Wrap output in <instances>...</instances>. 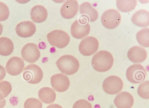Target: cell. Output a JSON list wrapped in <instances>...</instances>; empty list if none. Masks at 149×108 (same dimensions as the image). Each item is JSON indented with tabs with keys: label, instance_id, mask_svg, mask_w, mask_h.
Masks as SVG:
<instances>
[{
	"label": "cell",
	"instance_id": "8992f818",
	"mask_svg": "<svg viewBox=\"0 0 149 108\" xmlns=\"http://www.w3.org/2000/svg\"><path fill=\"white\" fill-rule=\"evenodd\" d=\"M24 79L28 83L36 84L40 82L43 76L41 68L35 64H30L24 69L23 73Z\"/></svg>",
	"mask_w": 149,
	"mask_h": 108
},
{
	"label": "cell",
	"instance_id": "30bf717a",
	"mask_svg": "<svg viewBox=\"0 0 149 108\" xmlns=\"http://www.w3.org/2000/svg\"><path fill=\"white\" fill-rule=\"evenodd\" d=\"M21 54L23 60L30 63L36 62L39 59L40 55L37 45L32 43H27L23 47Z\"/></svg>",
	"mask_w": 149,
	"mask_h": 108
},
{
	"label": "cell",
	"instance_id": "d4e9b609",
	"mask_svg": "<svg viewBox=\"0 0 149 108\" xmlns=\"http://www.w3.org/2000/svg\"><path fill=\"white\" fill-rule=\"evenodd\" d=\"M42 102L38 99L30 98L24 102V108H42Z\"/></svg>",
	"mask_w": 149,
	"mask_h": 108
},
{
	"label": "cell",
	"instance_id": "83f0119b",
	"mask_svg": "<svg viewBox=\"0 0 149 108\" xmlns=\"http://www.w3.org/2000/svg\"><path fill=\"white\" fill-rule=\"evenodd\" d=\"M72 108H93L91 104L85 99H81L76 101Z\"/></svg>",
	"mask_w": 149,
	"mask_h": 108
},
{
	"label": "cell",
	"instance_id": "ac0fdd59",
	"mask_svg": "<svg viewBox=\"0 0 149 108\" xmlns=\"http://www.w3.org/2000/svg\"><path fill=\"white\" fill-rule=\"evenodd\" d=\"M132 22L135 25L141 27H148L149 25V12L144 10H139L132 15Z\"/></svg>",
	"mask_w": 149,
	"mask_h": 108
},
{
	"label": "cell",
	"instance_id": "4dcf8cb0",
	"mask_svg": "<svg viewBox=\"0 0 149 108\" xmlns=\"http://www.w3.org/2000/svg\"><path fill=\"white\" fill-rule=\"evenodd\" d=\"M6 104L5 99L2 100L0 99V108H3Z\"/></svg>",
	"mask_w": 149,
	"mask_h": 108
},
{
	"label": "cell",
	"instance_id": "603a6c76",
	"mask_svg": "<svg viewBox=\"0 0 149 108\" xmlns=\"http://www.w3.org/2000/svg\"><path fill=\"white\" fill-rule=\"evenodd\" d=\"M136 38L141 46L145 48L149 47V28H145L139 31L136 34Z\"/></svg>",
	"mask_w": 149,
	"mask_h": 108
},
{
	"label": "cell",
	"instance_id": "52a82bcc",
	"mask_svg": "<svg viewBox=\"0 0 149 108\" xmlns=\"http://www.w3.org/2000/svg\"><path fill=\"white\" fill-rule=\"evenodd\" d=\"M126 75L127 80L131 83L137 84L145 79L146 72L143 67L139 64H133L127 69Z\"/></svg>",
	"mask_w": 149,
	"mask_h": 108
},
{
	"label": "cell",
	"instance_id": "cb8c5ba5",
	"mask_svg": "<svg viewBox=\"0 0 149 108\" xmlns=\"http://www.w3.org/2000/svg\"><path fill=\"white\" fill-rule=\"evenodd\" d=\"M149 81H145L141 83L137 89V93L141 98L148 99L149 98Z\"/></svg>",
	"mask_w": 149,
	"mask_h": 108
},
{
	"label": "cell",
	"instance_id": "2e32d148",
	"mask_svg": "<svg viewBox=\"0 0 149 108\" xmlns=\"http://www.w3.org/2000/svg\"><path fill=\"white\" fill-rule=\"evenodd\" d=\"M79 11L81 17L86 18L89 22H94L98 18L97 11L89 2L82 3L79 6Z\"/></svg>",
	"mask_w": 149,
	"mask_h": 108
},
{
	"label": "cell",
	"instance_id": "f546056e",
	"mask_svg": "<svg viewBox=\"0 0 149 108\" xmlns=\"http://www.w3.org/2000/svg\"><path fill=\"white\" fill-rule=\"evenodd\" d=\"M46 108H63L62 107L56 104H52L48 105Z\"/></svg>",
	"mask_w": 149,
	"mask_h": 108
},
{
	"label": "cell",
	"instance_id": "7a4b0ae2",
	"mask_svg": "<svg viewBox=\"0 0 149 108\" xmlns=\"http://www.w3.org/2000/svg\"><path fill=\"white\" fill-rule=\"evenodd\" d=\"M56 66L63 74L70 75L76 73L79 68L78 60L74 56L65 55L62 56L56 62Z\"/></svg>",
	"mask_w": 149,
	"mask_h": 108
},
{
	"label": "cell",
	"instance_id": "ba28073f",
	"mask_svg": "<svg viewBox=\"0 0 149 108\" xmlns=\"http://www.w3.org/2000/svg\"><path fill=\"white\" fill-rule=\"evenodd\" d=\"M123 86L122 79L116 76H109L106 78L102 83V88L107 94L113 95L118 94L122 89Z\"/></svg>",
	"mask_w": 149,
	"mask_h": 108
},
{
	"label": "cell",
	"instance_id": "7402d4cb",
	"mask_svg": "<svg viewBox=\"0 0 149 108\" xmlns=\"http://www.w3.org/2000/svg\"><path fill=\"white\" fill-rule=\"evenodd\" d=\"M137 3V0H117L116 5L119 11L124 13L129 12L133 10Z\"/></svg>",
	"mask_w": 149,
	"mask_h": 108
},
{
	"label": "cell",
	"instance_id": "5bb4252c",
	"mask_svg": "<svg viewBox=\"0 0 149 108\" xmlns=\"http://www.w3.org/2000/svg\"><path fill=\"white\" fill-rule=\"evenodd\" d=\"M79 8L78 3L77 0H67L64 2L61 7L60 13L64 18L70 19L75 16Z\"/></svg>",
	"mask_w": 149,
	"mask_h": 108
},
{
	"label": "cell",
	"instance_id": "5b68a950",
	"mask_svg": "<svg viewBox=\"0 0 149 108\" xmlns=\"http://www.w3.org/2000/svg\"><path fill=\"white\" fill-rule=\"evenodd\" d=\"M70 30L71 34L74 38L78 39H83L88 36L90 32L89 22L86 18L82 17L72 23Z\"/></svg>",
	"mask_w": 149,
	"mask_h": 108
},
{
	"label": "cell",
	"instance_id": "277c9868",
	"mask_svg": "<svg viewBox=\"0 0 149 108\" xmlns=\"http://www.w3.org/2000/svg\"><path fill=\"white\" fill-rule=\"evenodd\" d=\"M121 19L120 14L118 10L110 9L103 13L101 16V20L102 25L105 28L113 29L119 25Z\"/></svg>",
	"mask_w": 149,
	"mask_h": 108
},
{
	"label": "cell",
	"instance_id": "484cf974",
	"mask_svg": "<svg viewBox=\"0 0 149 108\" xmlns=\"http://www.w3.org/2000/svg\"><path fill=\"white\" fill-rule=\"evenodd\" d=\"M12 90V86L9 82L6 81L0 82V94L4 98L10 93Z\"/></svg>",
	"mask_w": 149,
	"mask_h": 108
},
{
	"label": "cell",
	"instance_id": "9a60e30c",
	"mask_svg": "<svg viewBox=\"0 0 149 108\" xmlns=\"http://www.w3.org/2000/svg\"><path fill=\"white\" fill-rule=\"evenodd\" d=\"M147 53L146 50L141 46H134L132 47L127 53L128 59L134 63H140L146 59Z\"/></svg>",
	"mask_w": 149,
	"mask_h": 108
},
{
	"label": "cell",
	"instance_id": "4316f807",
	"mask_svg": "<svg viewBox=\"0 0 149 108\" xmlns=\"http://www.w3.org/2000/svg\"><path fill=\"white\" fill-rule=\"evenodd\" d=\"M9 14L8 6L4 3L0 1V22L6 20L8 18Z\"/></svg>",
	"mask_w": 149,
	"mask_h": 108
},
{
	"label": "cell",
	"instance_id": "9c48e42d",
	"mask_svg": "<svg viewBox=\"0 0 149 108\" xmlns=\"http://www.w3.org/2000/svg\"><path fill=\"white\" fill-rule=\"evenodd\" d=\"M99 43L97 39L93 36H88L83 39L79 46L80 53L83 55H92L97 50Z\"/></svg>",
	"mask_w": 149,
	"mask_h": 108
},
{
	"label": "cell",
	"instance_id": "6da1fadb",
	"mask_svg": "<svg viewBox=\"0 0 149 108\" xmlns=\"http://www.w3.org/2000/svg\"><path fill=\"white\" fill-rule=\"evenodd\" d=\"M114 59L112 55L109 51L101 50L93 56L91 64L96 71L103 72L109 70L112 67Z\"/></svg>",
	"mask_w": 149,
	"mask_h": 108
},
{
	"label": "cell",
	"instance_id": "8fae6325",
	"mask_svg": "<svg viewBox=\"0 0 149 108\" xmlns=\"http://www.w3.org/2000/svg\"><path fill=\"white\" fill-rule=\"evenodd\" d=\"M50 82L53 88L59 92H63L67 90L70 85L68 77L64 74L60 73L51 76Z\"/></svg>",
	"mask_w": 149,
	"mask_h": 108
},
{
	"label": "cell",
	"instance_id": "7c38bea8",
	"mask_svg": "<svg viewBox=\"0 0 149 108\" xmlns=\"http://www.w3.org/2000/svg\"><path fill=\"white\" fill-rule=\"evenodd\" d=\"M24 68V60L21 58L16 56L11 58L6 65V70L12 76L17 75L21 73Z\"/></svg>",
	"mask_w": 149,
	"mask_h": 108
},
{
	"label": "cell",
	"instance_id": "44dd1931",
	"mask_svg": "<svg viewBox=\"0 0 149 108\" xmlns=\"http://www.w3.org/2000/svg\"><path fill=\"white\" fill-rule=\"evenodd\" d=\"M14 49V45L12 40L9 38L0 37V55L8 56L12 54Z\"/></svg>",
	"mask_w": 149,
	"mask_h": 108
},
{
	"label": "cell",
	"instance_id": "f1b7e54d",
	"mask_svg": "<svg viewBox=\"0 0 149 108\" xmlns=\"http://www.w3.org/2000/svg\"><path fill=\"white\" fill-rule=\"evenodd\" d=\"M6 71L5 68L0 65V81L3 80L5 77Z\"/></svg>",
	"mask_w": 149,
	"mask_h": 108
},
{
	"label": "cell",
	"instance_id": "e0dca14e",
	"mask_svg": "<svg viewBox=\"0 0 149 108\" xmlns=\"http://www.w3.org/2000/svg\"><path fill=\"white\" fill-rule=\"evenodd\" d=\"M113 102L117 108H131L133 106L134 100L130 93L123 91L117 95Z\"/></svg>",
	"mask_w": 149,
	"mask_h": 108
},
{
	"label": "cell",
	"instance_id": "1f68e13d",
	"mask_svg": "<svg viewBox=\"0 0 149 108\" xmlns=\"http://www.w3.org/2000/svg\"><path fill=\"white\" fill-rule=\"evenodd\" d=\"M3 30V26L0 23V36L1 35L2 33Z\"/></svg>",
	"mask_w": 149,
	"mask_h": 108
},
{
	"label": "cell",
	"instance_id": "d6986e66",
	"mask_svg": "<svg viewBox=\"0 0 149 108\" xmlns=\"http://www.w3.org/2000/svg\"><path fill=\"white\" fill-rule=\"evenodd\" d=\"M30 15L33 22L40 23L46 20L48 16V12L43 6L41 5H37L34 6L31 9Z\"/></svg>",
	"mask_w": 149,
	"mask_h": 108
},
{
	"label": "cell",
	"instance_id": "3957f363",
	"mask_svg": "<svg viewBox=\"0 0 149 108\" xmlns=\"http://www.w3.org/2000/svg\"><path fill=\"white\" fill-rule=\"evenodd\" d=\"M47 40L52 46L59 48L66 46L70 41L69 35L63 30L56 29L52 31L47 35Z\"/></svg>",
	"mask_w": 149,
	"mask_h": 108
},
{
	"label": "cell",
	"instance_id": "ffe728a7",
	"mask_svg": "<svg viewBox=\"0 0 149 108\" xmlns=\"http://www.w3.org/2000/svg\"><path fill=\"white\" fill-rule=\"evenodd\" d=\"M40 100L43 102L50 104L53 102L56 98V93L52 88L44 87L40 88L38 92Z\"/></svg>",
	"mask_w": 149,
	"mask_h": 108
},
{
	"label": "cell",
	"instance_id": "4fadbf2b",
	"mask_svg": "<svg viewBox=\"0 0 149 108\" xmlns=\"http://www.w3.org/2000/svg\"><path fill=\"white\" fill-rule=\"evenodd\" d=\"M36 31L35 24L29 21H25L20 22L16 26L15 31L19 37L27 38L33 36Z\"/></svg>",
	"mask_w": 149,
	"mask_h": 108
}]
</instances>
